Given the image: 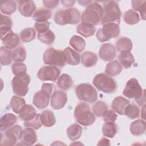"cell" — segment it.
<instances>
[{
	"instance_id": "cell-50",
	"label": "cell",
	"mask_w": 146,
	"mask_h": 146,
	"mask_svg": "<svg viewBox=\"0 0 146 146\" xmlns=\"http://www.w3.org/2000/svg\"><path fill=\"white\" fill-rule=\"evenodd\" d=\"M59 2V1H47V0L43 1L44 6L49 9L55 7L58 5Z\"/></svg>"
},
{
	"instance_id": "cell-52",
	"label": "cell",
	"mask_w": 146,
	"mask_h": 146,
	"mask_svg": "<svg viewBox=\"0 0 146 146\" xmlns=\"http://www.w3.org/2000/svg\"><path fill=\"white\" fill-rule=\"evenodd\" d=\"M145 90H144L143 94V95L141 96V97H140L139 99H138L136 100V102H137V103L138 104H139L140 106H142V105H143V104H145Z\"/></svg>"
},
{
	"instance_id": "cell-34",
	"label": "cell",
	"mask_w": 146,
	"mask_h": 146,
	"mask_svg": "<svg viewBox=\"0 0 146 146\" xmlns=\"http://www.w3.org/2000/svg\"><path fill=\"white\" fill-rule=\"evenodd\" d=\"M69 44L77 52L82 51L86 47L85 40L82 37L76 35L71 38Z\"/></svg>"
},
{
	"instance_id": "cell-42",
	"label": "cell",
	"mask_w": 146,
	"mask_h": 146,
	"mask_svg": "<svg viewBox=\"0 0 146 146\" xmlns=\"http://www.w3.org/2000/svg\"><path fill=\"white\" fill-rule=\"evenodd\" d=\"M132 6L135 11H138L141 15V18L145 20L146 1H132Z\"/></svg>"
},
{
	"instance_id": "cell-38",
	"label": "cell",
	"mask_w": 146,
	"mask_h": 146,
	"mask_svg": "<svg viewBox=\"0 0 146 146\" xmlns=\"http://www.w3.org/2000/svg\"><path fill=\"white\" fill-rule=\"evenodd\" d=\"M0 61L2 66L9 65L12 61V52L3 46L0 48Z\"/></svg>"
},
{
	"instance_id": "cell-39",
	"label": "cell",
	"mask_w": 146,
	"mask_h": 146,
	"mask_svg": "<svg viewBox=\"0 0 146 146\" xmlns=\"http://www.w3.org/2000/svg\"><path fill=\"white\" fill-rule=\"evenodd\" d=\"M139 113L140 109L139 107L134 103L128 104L124 111V115L131 119L137 118L139 116Z\"/></svg>"
},
{
	"instance_id": "cell-4",
	"label": "cell",
	"mask_w": 146,
	"mask_h": 146,
	"mask_svg": "<svg viewBox=\"0 0 146 146\" xmlns=\"http://www.w3.org/2000/svg\"><path fill=\"white\" fill-rule=\"evenodd\" d=\"M74 114L76 121L83 126L91 125L96 120L95 115L91 112L90 106L83 102L79 103L76 106Z\"/></svg>"
},
{
	"instance_id": "cell-29",
	"label": "cell",
	"mask_w": 146,
	"mask_h": 146,
	"mask_svg": "<svg viewBox=\"0 0 146 146\" xmlns=\"http://www.w3.org/2000/svg\"><path fill=\"white\" fill-rule=\"evenodd\" d=\"M122 66L118 60H115L109 62L106 67L105 72L110 76H115L119 75L122 71Z\"/></svg>"
},
{
	"instance_id": "cell-41",
	"label": "cell",
	"mask_w": 146,
	"mask_h": 146,
	"mask_svg": "<svg viewBox=\"0 0 146 146\" xmlns=\"http://www.w3.org/2000/svg\"><path fill=\"white\" fill-rule=\"evenodd\" d=\"M36 36V32L34 29L28 27L23 29L20 33L21 40L24 43L30 42L34 40Z\"/></svg>"
},
{
	"instance_id": "cell-20",
	"label": "cell",
	"mask_w": 146,
	"mask_h": 146,
	"mask_svg": "<svg viewBox=\"0 0 146 146\" xmlns=\"http://www.w3.org/2000/svg\"><path fill=\"white\" fill-rule=\"evenodd\" d=\"M95 31L96 29L95 26L91 23L86 22H82L76 28V32L86 38L94 35Z\"/></svg>"
},
{
	"instance_id": "cell-26",
	"label": "cell",
	"mask_w": 146,
	"mask_h": 146,
	"mask_svg": "<svg viewBox=\"0 0 146 146\" xmlns=\"http://www.w3.org/2000/svg\"><path fill=\"white\" fill-rule=\"evenodd\" d=\"M118 59L120 64L125 68H130L134 63L135 59L132 54L130 51H123L121 52Z\"/></svg>"
},
{
	"instance_id": "cell-28",
	"label": "cell",
	"mask_w": 146,
	"mask_h": 146,
	"mask_svg": "<svg viewBox=\"0 0 146 146\" xmlns=\"http://www.w3.org/2000/svg\"><path fill=\"white\" fill-rule=\"evenodd\" d=\"M82 64L86 67H91L95 66L98 62L97 55L92 52L86 51L81 55Z\"/></svg>"
},
{
	"instance_id": "cell-49",
	"label": "cell",
	"mask_w": 146,
	"mask_h": 146,
	"mask_svg": "<svg viewBox=\"0 0 146 146\" xmlns=\"http://www.w3.org/2000/svg\"><path fill=\"white\" fill-rule=\"evenodd\" d=\"M12 21L10 17L5 15H1V26L12 27Z\"/></svg>"
},
{
	"instance_id": "cell-15",
	"label": "cell",
	"mask_w": 146,
	"mask_h": 146,
	"mask_svg": "<svg viewBox=\"0 0 146 146\" xmlns=\"http://www.w3.org/2000/svg\"><path fill=\"white\" fill-rule=\"evenodd\" d=\"M116 54V50L114 45L110 43L103 44L99 51V56L103 60L109 62L113 60Z\"/></svg>"
},
{
	"instance_id": "cell-45",
	"label": "cell",
	"mask_w": 146,
	"mask_h": 146,
	"mask_svg": "<svg viewBox=\"0 0 146 146\" xmlns=\"http://www.w3.org/2000/svg\"><path fill=\"white\" fill-rule=\"evenodd\" d=\"M42 123L40 120V114L36 113L35 116L29 121H25L24 126L25 127L31 128L34 129H38L42 127Z\"/></svg>"
},
{
	"instance_id": "cell-23",
	"label": "cell",
	"mask_w": 146,
	"mask_h": 146,
	"mask_svg": "<svg viewBox=\"0 0 146 146\" xmlns=\"http://www.w3.org/2000/svg\"><path fill=\"white\" fill-rule=\"evenodd\" d=\"M36 115L35 108L30 104H25L19 113V118L25 121L33 119Z\"/></svg>"
},
{
	"instance_id": "cell-11",
	"label": "cell",
	"mask_w": 146,
	"mask_h": 146,
	"mask_svg": "<svg viewBox=\"0 0 146 146\" xmlns=\"http://www.w3.org/2000/svg\"><path fill=\"white\" fill-rule=\"evenodd\" d=\"M22 130L21 126L14 125L7 129L5 133H1V145H14L16 144Z\"/></svg>"
},
{
	"instance_id": "cell-30",
	"label": "cell",
	"mask_w": 146,
	"mask_h": 146,
	"mask_svg": "<svg viewBox=\"0 0 146 146\" xmlns=\"http://www.w3.org/2000/svg\"><path fill=\"white\" fill-rule=\"evenodd\" d=\"M82 127L76 123L70 125L67 129V136L72 141L79 139L82 134Z\"/></svg>"
},
{
	"instance_id": "cell-47",
	"label": "cell",
	"mask_w": 146,
	"mask_h": 146,
	"mask_svg": "<svg viewBox=\"0 0 146 146\" xmlns=\"http://www.w3.org/2000/svg\"><path fill=\"white\" fill-rule=\"evenodd\" d=\"M103 120L105 122H113L115 123L117 118L116 113L111 110H107L102 116Z\"/></svg>"
},
{
	"instance_id": "cell-9",
	"label": "cell",
	"mask_w": 146,
	"mask_h": 146,
	"mask_svg": "<svg viewBox=\"0 0 146 146\" xmlns=\"http://www.w3.org/2000/svg\"><path fill=\"white\" fill-rule=\"evenodd\" d=\"M30 82V77L26 73L15 75L11 81L14 94L19 96H25L29 91Z\"/></svg>"
},
{
	"instance_id": "cell-40",
	"label": "cell",
	"mask_w": 146,
	"mask_h": 146,
	"mask_svg": "<svg viewBox=\"0 0 146 146\" xmlns=\"http://www.w3.org/2000/svg\"><path fill=\"white\" fill-rule=\"evenodd\" d=\"M26 58V51L23 46H19L12 52V60L15 62H22Z\"/></svg>"
},
{
	"instance_id": "cell-13",
	"label": "cell",
	"mask_w": 146,
	"mask_h": 146,
	"mask_svg": "<svg viewBox=\"0 0 146 146\" xmlns=\"http://www.w3.org/2000/svg\"><path fill=\"white\" fill-rule=\"evenodd\" d=\"M61 70L55 66H48L41 67L38 73V78L42 81H52L55 82L58 79Z\"/></svg>"
},
{
	"instance_id": "cell-24",
	"label": "cell",
	"mask_w": 146,
	"mask_h": 146,
	"mask_svg": "<svg viewBox=\"0 0 146 146\" xmlns=\"http://www.w3.org/2000/svg\"><path fill=\"white\" fill-rule=\"evenodd\" d=\"M51 16L52 12L50 10L41 7L35 10L33 15V18L36 22H43L47 21Z\"/></svg>"
},
{
	"instance_id": "cell-46",
	"label": "cell",
	"mask_w": 146,
	"mask_h": 146,
	"mask_svg": "<svg viewBox=\"0 0 146 146\" xmlns=\"http://www.w3.org/2000/svg\"><path fill=\"white\" fill-rule=\"evenodd\" d=\"M11 70L13 74L15 75L26 74L27 71V67L23 63L16 62L12 64Z\"/></svg>"
},
{
	"instance_id": "cell-55",
	"label": "cell",
	"mask_w": 146,
	"mask_h": 146,
	"mask_svg": "<svg viewBox=\"0 0 146 146\" xmlns=\"http://www.w3.org/2000/svg\"><path fill=\"white\" fill-rule=\"evenodd\" d=\"M145 104L143 105V107H142V110H141V116L142 117V118L143 119H145Z\"/></svg>"
},
{
	"instance_id": "cell-1",
	"label": "cell",
	"mask_w": 146,
	"mask_h": 146,
	"mask_svg": "<svg viewBox=\"0 0 146 146\" xmlns=\"http://www.w3.org/2000/svg\"><path fill=\"white\" fill-rule=\"evenodd\" d=\"M104 14L101 20V24L116 23L120 24L121 13L118 3L116 1H109L103 2Z\"/></svg>"
},
{
	"instance_id": "cell-3",
	"label": "cell",
	"mask_w": 146,
	"mask_h": 146,
	"mask_svg": "<svg viewBox=\"0 0 146 146\" xmlns=\"http://www.w3.org/2000/svg\"><path fill=\"white\" fill-rule=\"evenodd\" d=\"M54 19L55 22L59 25H76L80 21L81 16L78 9L69 8L65 10H60L56 12Z\"/></svg>"
},
{
	"instance_id": "cell-33",
	"label": "cell",
	"mask_w": 146,
	"mask_h": 146,
	"mask_svg": "<svg viewBox=\"0 0 146 146\" xmlns=\"http://www.w3.org/2000/svg\"><path fill=\"white\" fill-rule=\"evenodd\" d=\"M56 84L60 89L67 90L72 86L73 80L70 75L66 74H63L58 78Z\"/></svg>"
},
{
	"instance_id": "cell-17",
	"label": "cell",
	"mask_w": 146,
	"mask_h": 146,
	"mask_svg": "<svg viewBox=\"0 0 146 146\" xmlns=\"http://www.w3.org/2000/svg\"><path fill=\"white\" fill-rule=\"evenodd\" d=\"M18 3V10L24 17H31L36 10L35 5L33 1H19Z\"/></svg>"
},
{
	"instance_id": "cell-6",
	"label": "cell",
	"mask_w": 146,
	"mask_h": 146,
	"mask_svg": "<svg viewBox=\"0 0 146 146\" xmlns=\"http://www.w3.org/2000/svg\"><path fill=\"white\" fill-rule=\"evenodd\" d=\"M54 87L52 84L46 83L42 84L41 90L35 94L33 99V104L36 108L44 109L48 106Z\"/></svg>"
},
{
	"instance_id": "cell-32",
	"label": "cell",
	"mask_w": 146,
	"mask_h": 146,
	"mask_svg": "<svg viewBox=\"0 0 146 146\" xmlns=\"http://www.w3.org/2000/svg\"><path fill=\"white\" fill-rule=\"evenodd\" d=\"M116 46L119 52H121L125 51H131L133 47V44L130 39L126 37H121L116 41Z\"/></svg>"
},
{
	"instance_id": "cell-25",
	"label": "cell",
	"mask_w": 146,
	"mask_h": 146,
	"mask_svg": "<svg viewBox=\"0 0 146 146\" xmlns=\"http://www.w3.org/2000/svg\"><path fill=\"white\" fill-rule=\"evenodd\" d=\"M40 120L42 124L46 127H51L56 123L54 113L50 110L43 111L40 114Z\"/></svg>"
},
{
	"instance_id": "cell-14",
	"label": "cell",
	"mask_w": 146,
	"mask_h": 146,
	"mask_svg": "<svg viewBox=\"0 0 146 146\" xmlns=\"http://www.w3.org/2000/svg\"><path fill=\"white\" fill-rule=\"evenodd\" d=\"M67 102V94L60 90H56L51 96V106L55 110L63 108Z\"/></svg>"
},
{
	"instance_id": "cell-8",
	"label": "cell",
	"mask_w": 146,
	"mask_h": 146,
	"mask_svg": "<svg viewBox=\"0 0 146 146\" xmlns=\"http://www.w3.org/2000/svg\"><path fill=\"white\" fill-rule=\"evenodd\" d=\"M75 91L79 100L89 103L95 102L98 98L96 90L89 83H82L76 86Z\"/></svg>"
},
{
	"instance_id": "cell-51",
	"label": "cell",
	"mask_w": 146,
	"mask_h": 146,
	"mask_svg": "<svg viewBox=\"0 0 146 146\" xmlns=\"http://www.w3.org/2000/svg\"><path fill=\"white\" fill-rule=\"evenodd\" d=\"M110 141L107 139V138L103 137L102 139H101L98 143V145H110Z\"/></svg>"
},
{
	"instance_id": "cell-35",
	"label": "cell",
	"mask_w": 146,
	"mask_h": 146,
	"mask_svg": "<svg viewBox=\"0 0 146 146\" xmlns=\"http://www.w3.org/2000/svg\"><path fill=\"white\" fill-rule=\"evenodd\" d=\"M117 132V125L113 122H106L102 127L103 135L105 137L113 138Z\"/></svg>"
},
{
	"instance_id": "cell-16",
	"label": "cell",
	"mask_w": 146,
	"mask_h": 146,
	"mask_svg": "<svg viewBox=\"0 0 146 146\" xmlns=\"http://www.w3.org/2000/svg\"><path fill=\"white\" fill-rule=\"evenodd\" d=\"M19 140L23 145H33L37 140L36 135L34 129L29 127L23 129L20 134Z\"/></svg>"
},
{
	"instance_id": "cell-43",
	"label": "cell",
	"mask_w": 146,
	"mask_h": 146,
	"mask_svg": "<svg viewBox=\"0 0 146 146\" xmlns=\"http://www.w3.org/2000/svg\"><path fill=\"white\" fill-rule=\"evenodd\" d=\"M38 38L40 42L44 43L51 44L55 40V36L54 33L51 30H49L45 33L38 34Z\"/></svg>"
},
{
	"instance_id": "cell-44",
	"label": "cell",
	"mask_w": 146,
	"mask_h": 146,
	"mask_svg": "<svg viewBox=\"0 0 146 146\" xmlns=\"http://www.w3.org/2000/svg\"><path fill=\"white\" fill-rule=\"evenodd\" d=\"M108 110L107 104L102 101L96 102L92 106V111L94 114L97 117H102L103 113Z\"/></svg>"
},
{
	"instance_id": "cell-12",
	"label": "cell",
	"mask_w": 146,
	"mask_h": 146,
	"mask_svg": "<svg viewBox=\"0 0 146 146\" xmlns=\"http://www.w3.org/2000/svg\"><path fill=\"white\" fill-rule=\"evenodd\" d=\"M141 86L135 78L130 79L126 83L123 91V95L129 99H134L135 100L139 99L143 94Z\"/></svg>"
},
{
	"instance_id": "cell-21",
	"label": "cell",
	"mask_w": 146,
	"mask_h": 146,
	"mask_svg": "<svg viewBox=\"0 0 146 146\" xmlns=\"http://www.w3.org/2000/svg\"><path fill=\"white\" fill-rule=\"evenodd\" d=\"M2 41L5 47L11 50L18 46L20 42V39L18 35L12 31L6 35L2 39Z\"/></svg>"
},
{
	"instance_id": "cell-2",
	"label": "cell",
	"mask_w": 146,
	"mask_h": 146,
	"mask_svg": "<svg viewBox=\"0 0 146 146\" xmlns=\"http://www.w3.org/2000/svg\"><path fill=\"white\" fill-rule=\"evenodd\" d=\"M104 14L103 7L96 2H92L88 5L81 16L82 22H86L92 25H98Z\"/></svg>"
},
{
	"instance_id": "cell-54",
	"label": "cell",
	"mask_w": 146,
	"mask_h": 146,
	"mask_svg": "<svg viewBox=\"0 0 146 146\" xmlns=\"http://www.w3.org/2000/svg\"><path fill=\"white\" fill-rule=\"evenodd\" d=\"M92 1H79L78 2L80 4V5L83 6H86V5H90Z\"/></svg>"
},
{
	"instance_id": "cell-48",
	"label": "cell",
	"mask_w": 146,
	"mask_h": 146,
	"mask_svg": "<svg viewBox=\"0 0 146 146\" xmlns=\"http://www.w3.org/2000/svg\"><path fill=\"white\" fill-rule=\"evenodd\" d=\"M34 27L35 30L38 32V34L43 33L49 30L50 23L48 21L43 22H36L34 24Z\"/></svg>"
},
{
	"instance_id": "cell-7",
	"label": "cell",
	"mask_w": 146,
	"mask_h": 146,
	"mask_svg": "<svg viewBox=\"0 0 146 146\" xmlns=\"http://www.w3.org/2000/svg\"><path fill=\"white\" fill-rule=\"evenodd\" d=\"M96 88L104 93L112 94L117 90V84L114 79L104 73L97 74L92 80Z\"/></svg>"
},
{
	"instance_id": "cell-53",
	"label": "cell",
	"mask_w": 146,
	"mask_h": 146,
	"mask_svg": "<svg viewBox=\"0 0 146 146\" xmlns=\"http://www.w3.org/2000/svg\"><path fill=\"white\" fill-rule=\"evenodd\" d=\"M62 5L66 7L72 6L75 3V1H61Z\"/></svg>"
},
{
	"instance_id": "cell-5",
	"label": "cell",
	"mask_w": 146,
	"mask_h": 146,
	"mask_svg": "<svg viewBox=\"0 0 146 146\" xmlns=\"http://www.w3.org/2000/svg\"><path fill=\"white\" fill-rule=\"evenodd\" d=\"M43 59L46 64L60 68L63 67L67 63L63 51L52 47L48 48L44 51Z\"/></svg>"
},
{
	"instance_id": "cell-37",
	"label": "cell",
	"mask_w": 146,
	"mask_h": 146,
	"mask_svg": "<svg viewBox=\"0 0 146 146\" xmlns=\"http://www.w3.org/2000/svg\"><path fill=\"white\" fill-rule=\"evenodd\" d=\"M10 107L12 110L16 113L20 112L22 107L26 104L25 100L19 96H13L10 100Z\"/></svg>"
},
{
	"instance_id": "cell-19",
	"label": "cell",
	"mask_w": 146,
	"mask_h": 146,
	"mask_svg": "<svg viewBox=\"0 0 146 146\" xmlns=\"http://www.w3.org/2000/svg\"><path fill=\"white\" fill-rule=\"evenodd\" d=\"M17 121V116L11 113H7L3 115L0 120V129L2 132L6 131L9 128L13 126Z\"/></svg>"
},
{
	"instance_id": "cell-27",
	"label": "cell",
	"mask_w": 146,
	"mask_h": 146,
	"mask_svg": "<svg viewBox=\"0 0 146 146\" xmlns=\"http://www.w3.org/2000/svg\"><path fill=\"white\" fill-rule=\"evenodd\" d=\"M145 122L142 119L136 120L130 125V132L135 136H140L143 135L145 131Z\"/></svg>"
},
{
	"instance_id": "cell-36",
	"label": "cell",
	"mask_w": 146,
	"mask_h": 146,
	"mask_svg": "<svg viewBox=\"0 0 146 146\" xmlns=\"http://www.w3.org/2000/svg\"><path fill=\"white\" fill-rule=\"evenodd\" d=\"M123 20L126 23L132 25L137 23L140 21V17L137 12L132 9H129L124 14Z\"/></svg>"
},
{
	"instance_id": "cell-22",
	"label": "cell",
	"mask_w": 146,
	"mask_h": 146,
	"mask_svg": "<svg viewBox=\"0 0 146 146\" xmlns=\"http://www.w3.org/2000/svg\"><path fill=\"white\" fill-rule=\"evenodd\" d=\"M63 52L65 54L67 63L70 65L75 66L80 63V54L70 47L64 48Z\"/></svg>"
},
{
	"instance_id": "cell-10",
	"label": "cell",
	"mask_w": 146,
	"mask_h": 146,
	"mask_svg": "<svg viewBox=\"0 0 146 146\" xmlns=\"http://www.w3.org/2000/svg\"><path fill=\"white\" fill-rule=\"evenodd\" d=\"M119 34V24L108 23L103 25V27L98 30L96 36L100 42H104L108 41L111 38L117 37Z\"/></svg>"
},
{
	"instance_id": "cell-18",
	"label": "cell",
	"mask_w": 146,
	"mask_h": 146,
	"mask_svg": "<svg viewBox=\"0 0 146 146\" xmlns=\"http://www.w3.org/2000/svg\"><path fill=\"white\" fill-rule=\"evenodd\" d=\"M129 100L123 96L116 97L111 103V107L114 111L119 115H124V111L126 106L129 104Z\"/></svg>"
},
{
	"instance_id": "cell-31",
	"label": "cell",
	"mask_w": 146,
	"mask_h": 146,
	"mask_svg": "<svg viewBox=\"0 0 146 146\" xmlns=\"http://www.w3.org/2000/svg\"><path fill=\"white\" fill-rule=\"evenodd\" d=\"M17 2L15 1H4L0 2V10L5 14L11 15L17 9Z\"/></svg>"
}]
</instances>
